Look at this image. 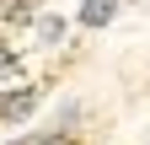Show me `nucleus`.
I'll return each instance as SVG.
<instances>
[{
	"label": "nucleus",
	"mask_w": 150,
	"mask_h": 145,
	"mask_svg": "<svg viewBox=\"0 0 150 145\" xmlns=\"http://www.w3.org/2000/svg\"><path fill=\"white\" fill-rule=\"evenodd\" d=\"M38 102H43L38 86H6V92H0V124H22V118H32Z\"/></svg>",
	"instance_id": "f257e3e1"
},
{
	"label": "nucleus",
	"mask_w": 150,
	"mask_h": 145,
	"mask_svg": "<svg viewBox=\"0 0 150 145\" xmlns=\"http://www.w3.org/2000/svg\"><path fill=\"white\" fill-rule=\"evenodd\" d=\"M118 6L123 0H81V11H75V22H81L86 32H102L112 16H118Z\"/></svg>",
	"instance_id": "f03ea898"
},
{
	"label": "nucleus",
	"mask_w": 150,
	"mask_h": 145,
	"mask_svg": "<svg viewBox=\"0 0 150 145\" xmlns=\"http://www.w3.org/2000/svg\"><path fill=\"white\" fill-rule=\"evenodd\" d=\"M64 32H70V22H64L59 11H43V16L32 22V38L43 43V48H59V43H64Z\"/></svg>",
	"instance_id": "7ed1b4c3"
},
{
	"label": "nucleus",
	"mask_w": 150,
	"mask_h": 145,
	"mask_svg": "<svg viewBox=\"0 0 150 145\" xmlns=\"http://www.w3.org/2000/svg\"><path fill=\"white\" fill-rule=\"evenodd\" d=\"M0 16H6L11 27H32L43 11H38V0H0Z\"/></svg>",
	"instance_id": "20e7f679"
},
{
	"label": "nucleus",
	"mask_w": 150,
	"mask_h": 145,
	"mask_svg": "<svg viewBox=\"0 0 150 145\" xmlns=\"http://www.w3.org/2000/svg\"><path fill=\"white\" fill-rule=\"evenodd\" d=\"M16 75H22V59L11 43H0V81H16Z\"/></svg>",
	"instance_id": "39448f33"
},
{
	"label": "nucleus",
	"mask_w": 150,
	"mask_h": 145,
	"mask_svg": "<svg viewBox=\"0 0 150 145\" xmlns=\"http://www.w3.org/2000/svg\"><path fill=\"white\" fill-rule=\"evenodd\" d=\"M32 145H75L70 134H59V129H54V134H43V140H32Z\"/></svg>",
	"instance_id": "423d86ee"
}]
</instances>
